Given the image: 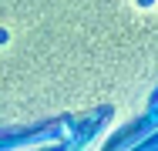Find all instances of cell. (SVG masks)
Returning a JSON list of instances; mask_svg holds the SVG:
<instances>
[{
	"label": "cell",
	"instance_id": "6da1fadb",
	"mask_svg": "<svg viewBox=\"0 0 158 151\" xmlns=\"http://www.w3.org/2000/svg\"><path fill=\"white\" fill-rule=\"evenodd\" d=\"M7 40H10V34H7V30L0 27V44H7Z\"/></svg>",
	"mask_w": 158,
	"mask_h": 151
},
{
	"label": "cell",
	"instance_id": "7a4b0ae2",
	"mask_svg": "<svg viewBox=\"0 0 158 151\" xmlns=\"http://www.w3.org/2000/svg\"><path fill=\"white\" fill-rule=\"evenodd\" d=\"M138 3H141V7H148V3H152V0H138Z\"/></svg>",
	"mask_w": 158,
	"mask_h": 151
}]
</instances>
